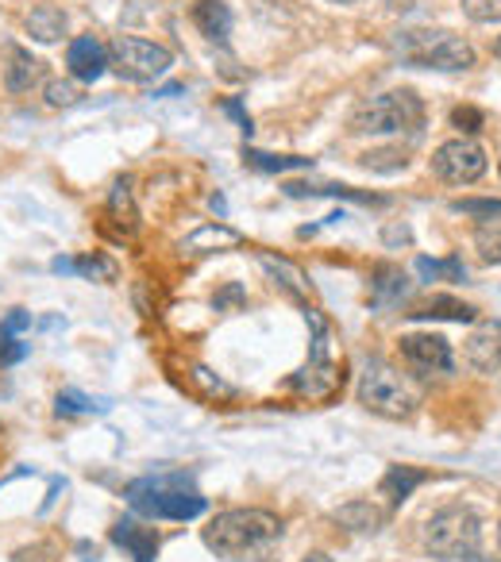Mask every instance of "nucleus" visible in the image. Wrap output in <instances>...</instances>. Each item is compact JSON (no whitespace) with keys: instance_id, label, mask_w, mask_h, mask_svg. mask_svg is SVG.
Segmentation results:
<instances>
[{"instance_id":"nucleus-1","label":"nucleus","mask_w":501,"mask_h":562,"mask_svg":"<svg viewBox=\"0 0 501 562\" xmlns=\"http://www.w3.org/2000/svg\"><path fill=\"white\" fill-rule=\"evenodd\" d=\"M124 497H128V504L139 516H151V520H193L209 509V501L189 486L186 474L139 477V482H131Z\"/></svg>"},{"instance_id":"nucleus-2","label":"nucleus","mask_w":501,"mask_h":562,"mask_svg":"<svg viewBox=\"0 0 501 562\" xmlns=\"http://www.w3.org/2000/svg\"><path fill=\"white\" fill-rule=\"evenodd\" d=\"M281 536V520L263 509H231L204 528V544L213 547L221 559H239Z\"/></svg>"},{"instance_id":"nucleus-3","label":"nucleus","mask_w":501,"mask_h":562,"mask_svg":"<svg viewBox=\"0 0 501 562\" xmlns=\"http://www.w3.org/2000/svg\"><path fill=\"white\" fill-rule=\"evenodd\" d=\"M401 62L421 69H443V74H459V69L475 66V47L455 31L443 27H425V31H401L398 39Z\"/></svg>"},{"instance_id":"nucleus-4","label":"nucleus","mask_w":501,"mask_h":562,"mask_svg":"<svg viewBox=\"0 0 501 562\" xmlns=\"http://www.w3.org/2000/svg\"><path fill=\"white\" fill-rule=\"evenodd\" d=\"M478 544H483V524L463 504L440 509L425 524V547L436 559H475Z\"/></svg>"},{"instance_id":"nucleus-5","label":"nucleus","mask_w":501,"mask_h":562,"mask_svg":"<svg viewBox=\"0 0 501 562\" xmlns=\"http://www.w3.org/2000/svg\"><path fill=\"white\" fill-rule=\"evenodd\" d=\"M359 400H363L366 409L378 412V417H390V420H405L416 412V393L398 370H390L386 362L371 358L363 370V382H359Z\"/></svg>"},{"instance_id":"nucleus-6","label":"nucleus","mask_w":501,"mask_h":562,"mask_svg":"<svg viewBox=\"0 0 501 562\" xmlns=\"http://www.w3.org/2000/svg\"><path fill=\"white\" fill-rule=\"evenodd\" d=\"M425 119V104L413 89H393V93H383L366 101L363 108L355 112V124L351 128L363 131V136H386V131H413L421 128Z\"/></svg>"},{"instance_id":"nucleus-7","label":"nucleus","mask_w":501,"mask_h":562,"mask_svg":"<svg viewBox=\"0 0 501 562\" xmlns=\"http://www.w3.org/2000/svg\"><path fill=\"white\" fill-rule=\"evenodd\" d=\"M109 66L128 81H154L174 66V54L139 35H116L109 43Z\"/></svg>"},{"instance_id":"nucleus-8","label":"nucleus","mask_w":501,"mask_h":562,"mask_svg":"<svg viewBox=\"0 0 501 562\" xmlns=\"http://www.w3.org/2000/svg\"><path fill=\"white\" fill-rule=\"evenodd\" d=\"M433 174L448 186H471L486 174V151L475 139H448L436 146Z\"/></svg>"},{"instance_id":"nucleus-9","label":"nucleus","mask_w":501,"mask_h":562,"mask_svg":"<svg viewBox=\"0 0 501 562\" xmlns=\"http://www.w3.org/2000/svg\"><path fill=\"white\" fill-rule=\"evenodd\" d=\"M401 362L413 370L416 378H433V374H451L455 358L443 335H401Z\"/></svg>"},{"instance_id":"nucleus-10","label":"nucleus","mask_w":501,"mask_h":562,"mask_svg":"<svg viewBox=\"0 0 501 562\" xmlns=\"http://www.w3.org/2000/svg\"><path fill=\"white\" fill-rule=\"evenodd\" d=\"M463 355H467L471 370H478V374H493V370H501V324L498 320H483V324L467 335Z\"/></svg>"},{"instance_id":"nucleus-11","label":"nucleus","mask_w":501,"mask_h":562,"mask_svg":"<svg viewBox=\"0 0 501 562\" xmlns=\"http://www.w3.org/2000/svg\"><path fill=\"white\" fill-rule=\"evenodd\" d=\"M66 66H70V74H74L77 81H97V77L104 74V66H109V51L97 43L93 35H82V39L70 43Z\"/></svg>"},{"instance_id":"nucleus-12","label":"nucleus","mask_w":501,"mask_h":562,"mask_svg":"<svg viewBox=\"0 0 501 562\" xmlns=\"http://www.w3.org/2000/svg\"><path fill=\"white\" fill-rule=\"evenodd\" d=\"M112 544L124 547L136 562H151L159 554V536L136 520H116V528H112Z\"/></svg>"},{"instance_id":"nucleus-13","label":"nucleus","mask_w":501,"mask_h":562,"mask_svg":"<svg viewBox=\"0 0 501 562\" xmlns=\"http://www.w3.org/2000/svg\"><path fill=\"white\" fill-rule=\"evenodd\" d=\"M35 77H39V59H32V51H24L20 43H4V86H9V93H27Z\"/></svg>"},{"instance_id":"nucleus-14","label":"nucleus","mask_w":501,"mask_h":562,"mask_svg":"<svg viewBox=\"0 0 501 562\" xmlns=\"http://www.w3.org/2000/svg\"><path fill=\"white\" fill-rule=\"evenodd\" d=\"M193 24L201 27L204 39H213V43H224L231 35V12L224 0H201L193 9Z\"/></svg>"},{"instance_id":"nucleus-15","label":"nucleus","mask_w":501,"mask_h":562,"mask_svg":"<svg viewBox=\"0 0 501 562\" xmlns=\"http://www.w3.org/2000/svg\"><path fill=\"white\" fill-rule=\"evenodd\" d=\"M409 316H416V320H459V324H471L478 312L455 297H428V301H421V305H413Z\"/></svg>"},{"instance_id":"nucleus-16","label":"nucleus","mask_w":501,"mask_h":562,"mask_svg":"<svg viewBox=\"0 0 501 562\" xmlns=\"http://www.w3.org/2000/svg\"><path fill=\"white\" fill-rule=\"evenodd\" d=\"M54 273H82L89 281H116V263L104 255H86V258H54Z\"/></svg>"},{"instance_id":"nucleus-17","label":"nucleus","mask_w":501,"mask_h":562,"mask_svg":"<svg viewBox=\"0 0 501 562\" xmlns=\"http://www.w3.org/2000/svg\"><path fill=\"white\" fill-rule=\"evenodd\" d=\"M27 31H32V39H39V43H54V39H62V31H66V16H62L54 4H39V9H32V16H27Z\"/></svg>"},{"instance_id":"nucleus-18","label":"nucleus","mask_w":501,"mask_h":562,"mask_svg":"<svg viewBox=\"0 0 501 562\" xmlns=\"http://www.w3.org/2000/svg\"><path fill=\"white\" fill-rule=\"evenodd\" d=\"M421 482H425V470H416V467H393L390 474L383 477V497L390 504H401L416 486H421Z\"/></svg>"},{"instance_id":"nucleus-19","label":"nucleus","mask_w":501,"mask_h":562,"mask_svg":"<svg viewBox=\"0 0 501 562\" xmlns=\"http://www.w3.org/2000/svg\"><path fill=\"white\" fill-rule=\"evenodd\" d=\"M247 166H255L263 174H286V170H309L313 158H301V154H263V151H243Z\"/></svg>"},{"instance_id":"nucleus-20","label":"nucleus","mask_w":501,"mask_h":562,"mask_svg":"<svg viewBox=\"0 0 501 562\" xmlns=\"http://www.w3.org/2000/svg\"><path fill=\"white\" fill-rule=\"evenodd\" d=\"M336 520H340V524H348L351 532H378L386 516L374 509L371 501H355V504H343V509L336 512Z\"/></svg>"},{"instance_id":"nucleus-21","label":"nucleus","mask_w":501,"mask_h":562,"mask_svg":"<svg viewBox=\"0 0 501 562\" xmlns=\"http://www.w3.org/2000/svg\"><path fill=\"white\" fill-rule=\"evenodd\" d=\"M475 247L483 255V263L501 266V216H486L475 231Z\"/></svg>"},{"instance_id":"nucleus-22","label":"nucleus","mask_w":501,"mask_h":562,"mask_svg":"<svg viewBox=\"0 0 501 562\" xmlns=\"http://www.w3.org/2000/svg\"><path fill=\"white\" fill-rule=\"evenodd\" d=\"M416 273L425 281H467V266L459 263V258H443V263H436V258H416Z\"/></svg>"},{"instance_id":"nucleus-23","label":"nucleus","mask_w":501,"mask_h":562,"mask_svg":"<svg viewBox=\"0 0 501 562\" xmlns=\"http://www.w3.org/2000/svg\"><path fill=\"white\" fill-rule=\"evenodd\" d=\"M104 409H109V400L104 397H86V393H77V389L59 393L62 417H93V412H104Z\"/></svg>"},{"instance_id":"nucleus-24","label":"nucleus","mask_w":501,"mask_h":562,"mask_svg":"<svg viewBox=\"0 0 501 562\" xmlns=\"http://www.w3.org/2000/svg\"><path fill=\"white\" fill-rule=\"evenodd\" d=\"M239 235L231 228H216V223H209V228L193 231V235L186 239L189 251H204V247H236Z\"/></svg>"},{"instance_id":"nucleus-25","label":"nucleus","mask_w":501,"mask_h":562,"mask_svg":"<svg viewBox=\"0 0 501 562\" xmlns=\"http://www.w3.org/2000/svg\"><path fill=\"white\" fill-rule=\"evenodd\" d=\"M463 12L475 24H501V0H463Z\"/></svg>"},{"instance_id":"nucleus-26","label":"nucleus","mask_w":501,"mask_h":562,"mask_svg":"<svg viewBox=\"0 0 501 562\" xmlns=\"http://www.w3.org/2000/svg\"><path fill=\"white\" fill-rule=\"evenodd\" d=\"M82 101V93H77V86H70V81H51L47 86V104L51 108H70V104Z\"/></svg>"},{"instance_id":"nucleus-27","label":"nucleus","mask_w":501,"mask_h":562,"mask_svg":"<svg viewBox=\"0 0 501 562\" xmlns=\"http://www.w3.org/2000/svg\"><path fill=\"white\" fill-rule=\"evenodd\" d=\"M263 266H266V270H271V273H281V278H286L289 290L301 293V285H305V278H301V273L293 270V266H289V263H281V258H274V255H263Z\"/></svg>"},{"instance_id":"nucleus-28","label":"nucleus","mask_w":501,"mask_h":562,"mask_svg":"<svg viewBox=\"0 0 501 562\" xmlns=\"http://www.w3.org/2000/svg\"><path fill=\"white\" fill-rule=\"evenodd\" d=\"M455 213H463V216H501V201H455Z\"/></svg>"},{"instance_id":"nucleus-29","label":"nucleus","mask_w":501,"mask_h":562,"mask_svg":"<svg viewBox=\"0 0 501 562\" xmlns=\"http://www.w3.org/2000/svg\"><path fill=\"white\" fill-rule=\"evenodd\" d=\"M24 328H32V312H24V308H12L9 320L0 324V340H16Z\"/></svg>"},{"instance_id":"nucleus-30","label":"nucleus","mask_w":501,"mask_h":562,"mask_svg":"<svg viewBox=\"0 0 501 562\" xmlns=\"http://www.w3.org/2000/svg\"><path fill=\"white\" fill-rule=\"evenodd\" d=\"M451 124H455L459 131H467V136H471V131H478V128H483V112H478V108H471V104H463V108H455V112H451Z\"/></svg>"},{"instance_id":"nucleus-31","label":"nucleus","mask_w":501,"mask_h":562,"mask_svg":"<svg viewBox=\"0 0 501 562\" xmlns=\"http://www.w3.org/2000/svg\"><path fill=\"white\" fill-rule=\"evenodd\" d=\"M24 355H27V343H20V340H0V367H12V362H20Z\"/></svg>"},{"instance_id":"nucleus-32","label":"nucleus","mask_w":501,"mask_h":562,"mask_svg":"<svg viewBox=\"0 0 501 562\" xmlns=\"http://www.w3.org/2000/svg\"><path fill=\"white\" fill-rule=\"evenodd\" d=\"M193 374H197V382H204V385H209V389H213V393H221V397H228V393H231L228 385L221 382V378H213V374H209V370H204V367H197Z\"/></svg>"},{"instance_id":"nucleus-33","label":"nucleus","mask_w":501,"mask_h":562,"mask_svg":"<svg viewBox=\"0 0 501 562\" xmlns=\"http://www.w3.org/2000/svg\"><path fill=\"white\" fill-rule=\"evenodd\" d=\"M386 243H409V228H386Z\"/></svg>"},{"instance_id":"nucleus-34","label":"nucleus","mask_w":501,"mask_h":562,"mask_svg":"<svg viewBox=\"0 0 501 562\" xmlns=\"http://www.w3.org/2000/svg\"><path fill=\"white\" fill-rule=\"evenodd\" d=\"M305 562H331L328 554H305Z\"/></svg>"},{"instance_id":"nucleus-35","label":"nucleus","mask_w":501,"mask_h":562,"mask_svg":"<svg viewBox=\"0 0 501 562\" xmlns=\"http://www.w3.org/2000/svg\"><path fill=\"white\" fill-rule=\"evenodd\" d=\"M493 54H498V59H501V39H498V43H493Z\"/></svg>"},{"instance_id":"nucleus-36","label":"nucleus","mask_w":501,"mask_h":562,"mask_svg":"<svg viewBox=\"0 0 501 562\" xmlns=\"http://www.w3.org/2000/svg\"><path fill=\"white\" fill-rule=\"evenodd\" d=\"M331 4H355V0H331Z\"/></svg>"},{"instance_id":"nucleus-37","label":"nucleus","mask_w":501,"mask_h":562,"mask_svg":"<svg viewBox=\"0 0 501 562\" xmlns=\"http://www.w3.org/2000/svg\"><path fill=\"white\" fill-rule=\"evenodd\" d=\"M475 562H483V559H475Z\"/></svg>"},{"instance_id":"nucleus-38","label":"nucleus","mask_w":501,"mask_h":562,"mask_svg":"<svg viewBox=\"0 0 501 562\" xmlns=\"http://www.w3.org/2000/svg\"><path fill=\"white\" fill-rule=\"evenodd\" d=\"M498 170H501V163H498Z\"/></svg>"}]
</instances>
